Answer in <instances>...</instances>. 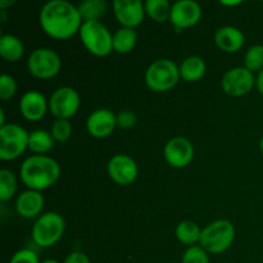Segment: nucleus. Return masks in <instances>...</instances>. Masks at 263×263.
<instances>
[{"label": "nucleus", "mask_w": 263, "mask_h": 263, "mask_svg": "<svg viewBox=\"0 0 263 263\" xmlns=\"http://www.w3.org/2000/svg\"><path fill=\"white\" fill-rule=\"evenodd\" d=\"M27 69L39 80H50L62 69L61 57L49 48H37L27 58Z\"/></svg>", "instance_id": "nucleus-8"}, {"label": "nucleus", "mask_w": 263, "mask_h": 263, "mask_svg": "<svg viewBox=\"0 0 263 263\" xmlns=\"http://www.w3.org/2000/svg\"><path fill=\"white\" fill-rule=\"evenodd\" d=\"M15 2L14 0H0V9L2 10H7L8 8L14 5Z\"/></svg>", "instance_id": "nucleus-35"}, {"label": "nucleus", "mask_w": 263, "mask_h": 263, "mask_svg": "<svg viewBox=\"0 0 263 263\" xmlns=\"http://www.w3.org/2000/svg\"><path fill=\"white\" fill-rule=\"evenodd\" d=\"M55 140L51 136L50 131L33 130L28 138V149L35 156H45L53 149Z\"/></svg>", "instance_id": "nucleus-22"}, {"label": "nucleus", "mask_w": 263, "mask_h": 263, "mask_svg": "<svg viewBox=\"0 0 263 263\" xmlns=\"http://www.w3.org/2000/svg\"><path fill=\"white\" fill-rule=\"evenodd\" d=\"M63 263H91V261L84 252H72L66 257Z\"/></svg>", "instance_id": "nucleus-33"}, {"label": "nucleus", "mask_w": 263, "mask_h": 263, "mask_svg": "<svg viewBox=\"0 0 263 263\" xmlns=\"http://www.w3.org/2000/svg\"><path fill=\"white\" fill-rule=\"evenodd\" d=\"M39 22L44 32L55 40H68L82 27L79 8L67 0H51L43 5Z\"/></svg>", "instance_id": "nucleus-1"}, {"label": "nucleus", "mask_w": 263, "mask_h": 263, "mask_svg": "<svg viewBox=\"0 0 263 263\" xmlns=\"http://www.w3.org/2000/svg\"><path fill=\"white\" fill-rule=\"evenodd\" d=\"M138 44V33L134 28L121 27L113 33V50L118 54H128Z\"/></svg>", "instance_id": "nucleus-21"}, {"label": "nucleus", "mask_w": 263, "mask_h": 263, "mask_svg": "<svg viewBox=\"0 0 263 263\" xmlns=\"http://www.w3.org/2000/svg\"><path fill=\"white\" fill-rule=\"evenodd\" d=\"M113 13L122 27L134 28L145 20V7L140 0H116L113 2Z\"/></svg>", "instance_id": "nucleus-14"}, {"label": "nucleus", "mask_w": 263, "mask_h": 263, "mask_svg": "<svg viewBox=\"0 0 263 263\" xmlns=\"http://www.w3.org/2000/svg\"><path fill=\"white\" fill-rule=\"evenodd\" d=\"M79 35L86 50L94 57L104 58L113 51V35L100 21L84 22Z\"/></svg>", "instance_id": "nucleus-5"}, {"label": "nucleus", "mask_w": 263, "mask_h": 263, "mask_svg": "<svg viewBox=\"0 0 263 263\" xmlns=\"http://www.w3.org/2000/svg\"><path fill=\"white\" fill-rule=\"evenodd\" d=\"M144 7H145L146 15L154 22L163 23L170 21L172 5L167 0H146Z\"/></svg>", "instance_id": "nucleus-25"}, {"label": "nucleus", "mask_w": 263, "mask_h": 263, "mask_svg": "<svg viewBox=\"0 0 263 263\" xmlns=\"http://www.w3.org/2000/svg\"><path fill=\"white\" fill-rule=\"evenodd\" d=\"M17 92V81L14 77L8 73H3L0 76V99L7 102L10 100Z\"/></svg>", "instance_id": "nucleus-30"}, {"label": "nucleus", "mask_w": 263, "mask_h": 263, "mask_svg": "<svg viewBox=\"0 0 263 263\" xmlns=\"http://www.w3.org/2000/svg\"><path fill=\"white\" fill-rule=\"evenodd\" d=\"M246 41V36L234 26H223L215 33V44L220 50L225 53H236L240 50Z\"/></svg>", "instance_id": "nucleus-18"}, {"label": "nucleus", "mask_w": 263, "mask_h": 263, "mask_svg": "<svg viewBox=\"0 0 263 263\" xmlns=\"http://www.w3.org/2000/svg\"><path fill=\"white\" fill-rule=\"evenodd\" d=\"M244 67L251 72H261L263 69V45L256 44L247 50L244 55Z\"/></svg>", "instance_id": "nucleus-27"}, {"label": "nucleus", "mask_w": 263, "mask_h": 263, "mask_svg": "<svg viewBox=\"0 0 263 263\" xmlns=\"http://www.w3.org/2000/svg\"><path fill=\"white\" fill-rule=\"evenodd\" d=\"M175 235H176V239L181 244L193 247L197 246V243H199L200 235H202V229L199 228L198 223L193 222V221H182V222H180L176 226Z\"/></svg>", "instance_id": "nucleus-23"}, {"label": "nucleus", "mask_w": 263, "mask_h": 263, "mask_svg": "<svg viewBox=\"0 0 263 263\" xmlns=\"http://www.w3.org/2000/svg\"><path fill=\"white\" fill-rule=\"evenodd\" d=\"M256 86H257V90H258L259 94L263 95V69L261 72H258V74H257Z\"/></svg>", "instance_id": "nucleus-34"}, {"label": "nucleus", "mask_w": 263, "mask_h": 263, "mask_svg": "<svg viewBox=\"0 0 263 263\" xmlns=\"http://www.w3.org/2000/svg\"><path fill=\"white\" fill-rule=\"evenodd\" d=\"M194 145L184 136H175L167 141L163 156L167 163L175 168H184L194 159Z\"/></svg>", "instance_id": "nucleus-12"}, {"label": "nucleus", "mask_w": 263, "mask_h": 263, "mask_svg": "<svg viewBox=\"0 0 263 263\" xmlns=\"http://www.w3.org/2000/svg\"><path fill=\"white\" fill-rule=\"evenodd\" d=\"M107 7L108 4L104 0H85L77 5L84 22L100 21V18L107 12Z\"/></svg>", "instance_id": "nucleus-24"}, {"label": "nucleus", "mask_w": 263, "mask_h": 263, "mask_svg": "<svg viewBox=\"0 0 263 263\" xmlns=\"http://www.w3.org/2000/svg\"><path fill=\"white\" fill-rule=\"evenodd\" d=\"M235 226L229 220H216L202 229L199 246L208 254H221L235 240Z\"/></svg>", "instance_id": "nucleus-3"}, {"label": "nucleus", "mask_w": 263, "mask_h": 263, "mask_svg": "<svg viewBox=\"0 0 263 263\" xmlns=\"http://www.w3.org/2000/svg\"><path fill=\"white\" fill-rule=\"evenodd\" d=\"M17 193V179L10 170H0V202L12 199Z\"/></svg>", "instance_id": "nucleus-26"}, {"label": "nucleus", "mask_w": 263, "mask_h": 263, "mask_svg": "<svg viewBox=\"0 0 263 263\" xmlns=\"http://www.w3.org/2000/svg\"><path fill=\"white\" fill-rule=\"evenodd\" d=\"M30 133L17 123H7L0 127V159L14 161L28 149Z\"/></svg>", "instance_id": "nucleus-7"}, {"label": "nucleus", "mask_w": 263, "mask_h": 263, "mask_svg": "<svg viewBox=\"0 0 263 263\" xmlns=\"http://www.w3.org/2000/svg\"><path fill=\"white\" fill-rule=\"evenodd\" d=\"M200 18H202V8L199 3L194 0H179L172 4L170 22L177 30L194 27L199 23Z\"/></svg>", "instance_id": "nucleus-13"}, {"label": "nucleus", "mask_w": 263, "mask_h": 263, "mask_svg": "<svg viewBox=\"0 0 263 263\" xmlns=\"http://www.w3.org/2000/svg\"><path fill=\"white\" fill-rule=\"evenodd\" d=\"M180 77L186 82H197L204 77L207 72V64L204 59L198 55L185 58L179 66Z\"/></svg>", "instance_id": "nucleus-19"}, {"label": "nucleus", "mask_w": 263, "mask_h": 263, "mask_svg": "<svg viewBox=\"0 0 263 263\" xmlns=\"http://www.w3.org/2000/svg\"><path fill=\"white\" fill-rule=\"evenodd\" d=\"M73 133V127L69 120H55L51 125L50 134L57 143H66Z\"/></svg>", "instance_id": "nucleus-28"}, {"label": "nucleus", "mask_w": 263, "mask_h": 263, "mask_svg": "<svg viewBox=\"0 0 263 263\" xmlns=\"http://www.w3.org/2000/svg\"><path fill=\"white\" fill-rule=\"evenodd\" d=\"M254 86H256L254 73L244 66L229 69L221 79L222 91L233 98H240L249 94Z\"/></svg>", "instance_id": "nucleus-10"}, {"label": "nucleus", "mask_w": 263, "mask_h": 263, "mask_svg": "<svg viewBox=\"0 0 263 263\" xmlns=\"http://www.w3.org/2000/svg\"><path fill=\"white\" fill-rule=\"evenodd\" d=\"M221 4L225 7H236V5L241 4V2H221Z\"/></svg>", "instance_id": "nucleus-36"}, {"label": "nucleus", "mask_w": 263, "mask_h": 263, "mask_svg": "<svg viewBox=\"0 0 263 263\" xmlns=\"http://www.w3.org/2000/svg\"><path fill=\"white\" fill-rule=\"evenodd\" d=\"M180 69L174 61L161 58L146 68L144 80L146 86L154 92H166L179 84Z\"/></svg>", "instance_id": "nucleus-4"}, {"label": "nucleus", "mask_w": 263, "mask_h": 263, "mask_svg": "<svg viewBox=\"0 0 263 263\" xmlns=\"http://www.w3.org/2000/svg\"><path fill=\"white\" fill-rule=\"evenodd\" d=\"M49 110V100L37 90H30L22 95L20 100V112L23 118L36 122L45 117Z\"/></svg>", "instance_id": "nucleus-16"}, {"label": "nucleus", "mask_w": 263, "mask_h": 263, "mask_svg": "<svg viewBox=\"0 0 263 263\" xmlns=\"http://www.w3.org/2000/svg\"><path fill=\"white\" fill-rule=\"evenodd\" d=\"M138 123V117L133 110H122L117 115V127L130 130Z\"/></svg>", "instance_id": "nucleus-32"}, {"label": "nucleus", "mask_w": 263, "mask_h": 263, "mask_svg": "<svg viewBox=\"0 0 263 263\" xmlns=\"http://www.w3.org/2000/svg\"><path fill=\"white\" fill-rule=\"evenodd\" d=\"M0 117H2V120H0V127L4 125H7V122H5V112L4 109H0Z\"/></svg>", "instance_id": "nucleus-37"}, {"label": "nucleus", "mask_w": 263, "mask_h": 263, "mask_svg": "<svg viewBox=\"0 0 263 263\" xmlns=\"http://www.w3.org/2000/svg\"><path fill=\"white\" fill-rule=\"evenodd\" d=\"M181 263H210V257L202 247L193 246L184 252Z\"/></svg>", "instance_id": "nucleus-29"}, {"label": "nucleus", "mask_w": 263, "mask_h": 263, "mask_svg": "<svg viewBox=\"0 0 263 263\" xmlns=\"http://www.w3.org/2000/svg\"><path fill=\"white\" fill-rule=\"evenodd\" d=\"M44 197L41 192L27 189L22 192L15 199V211L18 215L26 220L40 217L44 208Z\"/></svg>", "instance_id": "nucleus-17"}, {"label": "nucleus", "mask_w": 263, "mask_h": 263, "mask_svg": "<svg viewBox=\"0 0 263 263\" xmlns=\"http://www.w3.org/2000/svg\"><path fill=\"white\" fill-rule=\"evenodd\" d=\"M117 127V115L107 108H99L89 115L86 120V130L92 138L105 139L113 134Z\"/></svg>", "instance_id": "nucleus-15"}, {"label": "nucleus", "mask_w": 263, "mask_h": 263, "mask_svg": "<svg viewBox=\"0 0 263 263\" xmlns=\"http://www.w3.org/2000/svg\"><path fill=\"white\" fill-rule=\"evenodd\" d=\"M66 230L64 218L58 212L43 213L35 221L31 231L33 243L41 248H50L58 243Z\"/></svg>", "instance_id": "nucleus-6"}, {"label": "nucleus", "mask_w": 263, "mask_h": 263, "mask_svg": "<svg viewBox=\"0 0 263 263\" xmlns=\"http://www.w3.org/2000/svg\"><path fill=\"white\" fill-rule=\"evenodd\" d=\"M107 172L109 179L117 185L127 186L138 179L139 168L135 159L127 154H116L107 164Z\"/></svg>", "instance_id": "nucleus-11"}, {"label": "nucleus", "mask_w": 263, "mask_h": 263, "mask_svg": "<svg viewBox=\"0 0 263 263\" xmlns=\"http://www.w3.org/2000/svg\"><path fill=\"white\" fill-rule=\"evenodd\" d=\"M25 54V45L20 37L10 33H4L0 37V55L4 61L15 63Z\"/></svg>", "instance_id": "nucleus-20"}, {"label": "nucleus", "mask_w": 263, "mask_h": 263, "mask_svg": "<svg viewBox=\"0 0 263 263\" xmlns=\"http://www.w3.org/2000/svg\"><path fill=\"white\" fill-rule=\"evenodd\" d=\"M9 263H41L39 256L32 249L23 248L15 252L10 258Z\"/></svg>", "instance_id": "nucleus-31"}, {"label": "nucleus", "mask_w": 263, "mask_h": 263, "mask_svg": "<svg viewBox=\"0 0 263 263\" xmlns=\"http://www.w3.org/2000/svg\"><path fill=\"white\" fill-rule=\"evenodd\" d=\"M41 263H59L57 259H45V261H43Z\"/></svg>", "instance_id": "nucleus-38"}, {"label": "nucleus", "mask_w": 263, "mask_h": 263, "mask_svg": "<svg viewBox=\"0 0 263 263\" xmlns=\"http://www.w3.org/2000/svg\"><path fill=\"white\" fill-rule=\"evenodd\" d=\"M259 149H261V152L263 153V136L261 138V141H259Z\"/></svg>", "instance_id": "nucleus-39"}, {"label": "nucleus", "mask_w": 263, "mask_h": 263, "mask_svg": "<svg viewBox=\"0 0 263 263\" xmlns=\"http://www.w3.org/2000/svg\"><path fill=\"white\" fill-rule=\"evenodd\" d=\"M20 175L27 189L43 192L58 181L61 176V166L51 157L33 154L27 157L21 164Z\"/></svg>", "instance_id": "nucleus-2"}, {"label": "nucleus", "mask_w": 263, "mask_h": 263, "mask_svg": "<svg viewBox=\"0 0 263 263\" xmlns=\"http://www.w3.org/2000/svg\"><path fill=\"white\" fill-rule=\"evenodd\" d=\"M81 105L79 92L69 86H62L54 90L49 98V112L55 120H69L74 117Z\"/></svg>", "instance_id": "nucleus-9"}]
</instances>
